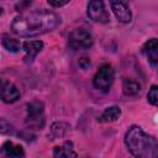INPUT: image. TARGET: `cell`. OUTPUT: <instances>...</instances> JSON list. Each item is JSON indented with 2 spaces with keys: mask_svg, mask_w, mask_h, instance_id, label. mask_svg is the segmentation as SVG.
<instances>
[{
  "mask_svg": "<svg viewBox=\"0 0 158 158\" xmlns=\"http://www.w3.org/2000/svg\"><path fill=\"white\" fill-rule=\"evenodd\" d=\"M1 151L6 157H10V158H21V157L25 156L23 148L20 144H15L10 141L4 142L2 147H1Z\"/></svg>",
  "mask_w": 158,
  "mask_h": 158,
  "instance_id": "8fae6325",
  "label": "cell"
},
{
  "mask_svg": "<svg viewBox=\"0 0 158 158\" xmlns=\"http://www.w3.org/2000/svg\"><path fill=\"white\" fill-rule=\"evenodd\" d=\"M111 2V10L115 15V17L122 22V23H127L131 21L132 19V14L128 9V6L126 5V2L123 0H114L110 1Z\"/></svg>",
  "mask_w": 158,
  "mask_h": 158,
  "instance_id": "52a82bcc",
  "label": "cell"
},
{
  "mask_svg": "<svg viewBox=\"0 0 158 158\" xmlns=\"http://www.w3.org/2000/svg\"><path fill=\"white\" fill-rule=\"evenodd\" d=\"M54 157H77V153L73 149V143L67 141L62 146H58L53 151Z\"/></svg>",
  "mask_w": 158,
  "mask_h": 158,
  "instance_id": "5bb4252c",
  "label": "cell"
},
{
  "mask_svg": "<svg viewBox=\"0 0 158 158\" xmlns=\"http://www.w3.org/2000/svg\"><path fill=\"white\" fill-rule=\"evenodd\" d=\"M31 2H32V0H21V1L16 5V10H17V11H22V10H25L27 6H30Z\"/></svg>",
  "mask_w": 158,
  "mask_h": 158,
  "instance_id": "d6986e66",
  "label": "cell"
},
{
  "mask_svg": "<svg viewBox=\"0 0 158 158\" xmlns=\"http://www.w3.org/2000/svg\"><path fill=\"white\" fill-rule=\"evenodd\" d=\"M68 128V125L64 123V122H56L52 125V128H51V132H52V136L58 138V137H62L65 131Z\"/></svg>",
  "mask_w": 158,
  "mask_h": 158,
  "instance_id": "2e32d148",
  "label": "cell"
},
{
  "mask_svg": "<svg viewBox=\"0 0 158 158\" xmlns=\"http://www.w3.org/2000/svg\"><path fill=\"white\" fill-rule=\"evenodd\" d=\"M121 116V109L118 106H110L104 110V112L98 117L100 122H114Z\"/></svg>",
  "mask_w": 158,
  "mask_h": 158,
  "instance_id": "4fadbf2b",
  "label": "cell"
},
{
  "mask_svg": "<svg viewBox=\"0 0 158 158\" xmlns=\"http://www.w3.org/2000/svg\"><path fill=\"white\" fill-rule=\"evenodd\" d=\"M59 17L52 11L40 10L20 15L14 19L11 30L20 37H33L56 28L59 23Z\"/></svg>",
  "mask_w": 158,
  "mask_h": 158,
  "instance_id": "6da1fadb",
  "label": "cell"
},
{
  "mask_svg": "<svg viewBox=\"0 0 158 158\" xmlns=\"http://www.w3.org/2000/svg\"><path fill=\"white\" fill-rule=\"evenodd\" d=\"M79 67L81 69H88L90 67V59L88 57H81L79 59Z\"/></svg>",
  "mask_w": 158,
  "mask_h": 158,
  "instance_id": "ffe728a7",
  "label": "cell"
},
{
  "mask_svg": "<svg viewBox=\"0 0 158 158\" xmlns=\"http://www.w3.org/2000/svg\"><path fill=\"white\" fill-rule=\"evenodd\" d=\"M70 0H47V2L52 6V7H60V6H64L69 2Z\"/></svg>",
  "mask_w": 158,
  "mask_h": 158,
  "instance_id": "ac0fdd59",
  "label": "cell"
},
{
  "mask_svg": "<svg viewBox=\"0 0 158 158\" xmlns=\"http://www.w3.org/2000/svg\"><path fill=\"white\" fill-rule=\"evenodd\" d=\"M1 38H2V40H1V43H2L4 48L7 49L9 52L16 53V52H19V51L21 49V47H22V44L20 43V41H17V40H15V38L10 37V36L6 35V33H4Z\"/></svg>",
  "mask_w": 158,
  "mask_h": 158,
  "instance_id": "9a60e30c",
  "label": "cell"
},
{
  "mask_svg": "<svg viewBox=\"0 0 158 158\" xmlns=\"http://www.w3.org/2000/svg\"><path fill=\"white\" fill-rule=\"evenodd\" d=\"M130 153L138 158H158V141L147 135L139 126H132L125 135Z\"/></svg>",
  "mask_w": 158,
  "mask_h": 158,
  "instance_id": "7a4b0ae2",
  "label": "cell"
},
{
  "mask_svg": "<svg viewBox=\"0 0 158 158\" xmlns=\"http://www.w3.org/2000/svg\"><path fill=\"white\" fill-rule=\"evenodd\" d=\"M44 106L41 101H31L27 104V118L26 125L31 130H41L44 126L43 116Z\"/></svg>",
  "mask_w": 158,
  "mask_h": 158,
  "instance_id": "3957f363",
  "label": "cell"
},
{
  "mask_svg": "<svg viewBox=\"0 0 158 158\" xmlns=\"http://www.w3.org/2000/svg\"><path fill=\"white\" fill-rule=\"evenodd\" d=\"M22 48L26 53L25 60L26 62H32L35 59V57L42 51L43 42L42 41H27L22 44Z\"/></svg>",
  "mask_w": 158,
  "mask_h": 158,
  "instance_id": "30bf717a",
  "label": "cell"
},
{
  "mask_svg": "<svg viewBox=\"0 0 158 158\" xmlns=\"http://www.w3.org/2000/svg\"><path fill=\"white\" fill-rule=\"evenodd\" d=\"M1 99L6 104H12L20 99V91L12 83L2 80V83H1Z\"/></svg>",
  "mask_w": 158,
  "mask_h": 158,
  "instance_id": "ba28073f",
  "label": "cell"
},
{
  "mask_svg": "<svg viewBox=\"0 0 158 158\" xmlns=\"http://www.w3.org/2000/svg\"><path fill=\"white\" fill-rule=\"evenodd\" d=\"M68 43H69V47L74 51L89 49L93 46V37L88 31L83 28H77L69 33Z\"/></svg>",
  "mask_w": 158,
  "mask_h": 158,
  "instance_id": "5b68a950",
  "label": "cell"
},
{
  "mask_svg": "<svg viewBox=\"0 0 158 158\" xmlns=\"http://www.w3.org/2000/svg\"><path fill=\"white\" fill-rule=\"evenodd\" d=\"M142 52L152 65L158 64V40L157 38L148 40L143 44Z\"/></svg>",
  "mask_w": 158,
  "mask_h": 158,
  "instance_id": "9c48e42d",
  "label": "cell"
},
{
  "mask_svg": "<svg viewBox=\"0 0 158 158\" xmlns=\"http://www.w3.org/2000/svg\"><path fill=\"white\" fill-rule=\"evenodd\" d=\"M110 1H114V0H110ZM123 1H125V0H123Z\"/></svg>",
  "mask_w": 158,
  "mask_h": 158,
  "instance_id": "44dd1931",
  "label": "cell"
},
{
  "mask_svg": "<svg viewBox=\"0 0 158 158\" xmlns=\"http://www.w3.org/2000/svg\"><path fill=\"white\" fill-rule=\"evenodd\" d=\"M147 99H148V102L154 105V106H158V85H152L149 91H148V95H147Z\"/></svg>",
  "mask_w": 158,
  "mask_h": 158,
  "instance_id": "e0dca14e",
  "label": "cell"
},
{
  "mask_svg": "<svg viewBox=\"0 0 158 158\" xmlns=\"http://www.w3.org/2000/svg\"><path fill=\"white\" fill-rule=\"evenodd\" d=\"M88 17L95 22L106 23L109 21V12L102 0H90L88 4Z\"/></svg>",
  "mask_w": 158,
  "mask_h": 158,
  "instance_id": "8992f818",
  "label": "cell"
},
{
  "mask_svg": "<svg viewBox=\"0 0 158 158\" xmlns=\"http://www.w3.org/2000/svg\"><path fill=\"white\" fill-rule=\"evenodd\" d=\"M141 90H142V86L136 79L127 78L122 83V91L126 96H136L141 93Z\"/></svg>",
  "mask_w": 158,
  "mask_h": 158,
  "instance_id": "7c38bea8",
  "label": "cell"
},
{
  "mask_svg": "<svg viewBox=\"0 0 158 158\" xmlns=\"http://www.w3.org/2000/svg\"><path fill=\"white\" fill-rule=\"evenodd\" d=\"M115 79L114 69L110 64H102L94 77V86L100 91H109Z\"/></svg>",
  "mask_w": 158,
  "mask_h": 158,
  "instance_id": "277c9868",
  "label": "cell"
}]
</instances>
